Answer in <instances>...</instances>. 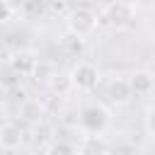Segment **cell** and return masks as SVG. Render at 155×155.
<instances>
[{
	"label": "cell",
	"mask_w": 155,
	"mask_h": 155,
	"mask_svg": "<svg viewBox=\"0 0 155 155\" xmlns=\"http://www.w3.org/2000/svg\"><path fill=\"white\" fill-rule=\"evenodd\" d=\"M68 75H70L73 90H78V92H92L99 85V68L90 61H78Z\"/></svg>",
	"instance_id": "3957f363"
},
{
	"label": "cell",
	"mask_w": 155,
	"mask_h": 155,
	"mask_svg": "<svg viewBox=\"0 0 155 155\" xmlns=\"http://www.w3.org/2000/svg\"><path fill=\"white\" fill-rule=\"evenodd\" d=\"M61 46H63L65 53L78 56V53H82V48H85V39H78V36H73V34H65V36L61 39Z\"/></svg>",
	"instance_id": "8fae6325"
},
{
	"label": "cell",
	"mask_w": 155,
	"mask_h": 155,
	"mask_svg": "<svg viewBox=\"0 0 155 155\" xmlns=\"http://www.w3.org/2000/svg\"><path fill=\"white\" fill-rule=\"evenodd\" d=\"M107 140L102 136H85L80 140V148H78V155H107Z\"/></svg>",
	"instance_id": "30bf717a"
},
{
	"label": "cell",
	"mask_w": 155,
	"mask_h": 155,
	"mask_svg": "<svg viewBox=\"0 0 155 155\" xmlns=\"http://www.w3.org/2000/svg\"><path fill=\"white\" fill-rule=\"evenodd\" d=\"M5 102H7V87H5V85H0V109L5 107Z\"/></svg>",
	"instance_id": "ac0fdd59"
},
{
	"label": "cell",
	"mask_w": 155,
	"mask_h": 155,
	"mask_svg": "<svg viewBox=\"0 0 155 155\" xmlns=\"http://www.w3.org/2000/svg\"><path fill=\"white\" fill-rule=\"evenodd\" d=\"M12 15H15V5L10 0H0V24L12 19Z\"/></svg>",
	"instance_id": "2e32d148"
},
{
	"label": "cell",
	"mask_w": 155,
	"mask_h": 155,
	"mask_svg": "<svg viewBox=\"0 0 155 155\" xmlns=\"http://www.w3.org/2000/svg\"><path fill=\"white\" fill-rule=\"evenodd\" d=\"M107 97H109L111 104H116V107H126V104L133 99V90H131L128 78H124V75H114V78H109V82H107Z\"/></svg>",
	"instance_id": "8992f818"
},
{
	"label": "cell",
	"mask_w": 155,
	"mask_h": 155,
	"mask_svg": "<svg viewBox=\"0 0 155 155\" xmlns=\"http://www.w3.org/2000/svg\"><path fill=\"white\" fill-rule=\"evenodd\" d=\"M104 22L111 27V29H116V31H121V29H128L131 24H133V19H136V7L128 2V0H111L107 7H104Z\"/></svg>",
	"instance_id": "7a4b0ae2"
},
{
	"label": "cell",
	"mask_w": 155,
	"mask_h": 155,
	"mask_svg": "<svg viewBox=\"0 0 155 155\" xmlns=\"http://www.w3.org/2000/svg\"><path fill=\"white\" fill-rule=\"evenodd\" d=\"M107 155H124L121 150H107Z\"/></svg>",
	"instance_id": "d6986e66"
},
{
	"label": "cell",
	"mask_w": 155,
	"mask_h": 155,
	"mask_svg": "<svg viewBox=\"0 0 155 155\" xmlns=\"http://www.w3.org/2000/svg\"><path fill=\"white\" fill-rule=\"evenodd\" d=\"M65 27H68V34L78 39H87L97 29V15L90 7H75L65 15Z\"/></svg>",
	"instance_id": "6da1fadb"
},
{
	"label": "cell",
	"mask_w": 155,
	"mask_h": 155,
	"mask_svg": "<svg viewBox=\"0 0 155 155\" xmlns=\"http://www.w3.org/2000/svg\"><path fill=\"white\" fill-rule=\"evenodd\" d=\"M7 65L12 68V73L24 75V78H31L34 70H36V65H39V56H36L34 48H17V51L10 53Z\"/></svg>",
	"instance_id": "5b68a950"
},
{
	"label": "cell",
	"mask_w": 155,
	"mask_h": 155,
	"mask_svg": "<svg viewBox=\"0 0 155 155\" xmlns=\"http://www.w3.org/2000/svg\"><path fill=\"white\" fill-rule=\"evenodd\" d=\"M53 75H56V70H53V65L51 63H41L39 61V65H36V70H34V82H41V85H48L51 80H53Z\"/></svg>",
	"instance_id": "7c38bea8"
},
{
	"label": "cell",
	"mask_w": 155,
	"mask_h": 155,
	"mask_svg": "<svg viewBox=\"0 0 155 155\" xmlns=\"http://www.w3.org/2000/svg\"><path fill=\"white\" fill-rule=\"evenodd\" d=\"M46 155H78V148L70 145V143H65V140H56V143L48 145Z\"/></svg>",
	"instance_id": "5bb4252c"
},
{
	"label": "cell",
	"mask_w": 155,
	"mask_h": 155,
	"mask_svg": "<svg viewBox=\"0 0 155 155\" xmlns=\"http://www.w3.org/2000/svg\"><path fill=\"white\" fill-rule=\"evenodd\" d=\"M48 87H51L53 92H58V94H68V92L73 90V82H70V75H63V73H56V75H53V80L48 82Z\"/></svg>",
	"instance_id": "4fadbf2b"
},
{
	"label": "cell",
	"mask_w": 155,
	"mask_h": 155,
	"mask_svg": "<svg viewBox=\"0 0 155 155\" xmlns=\"http://www.w3.org/2000/svg\"><path fill=\"white\" fill-rule=\"evenodd\" d=\"M48 5H51V0H24V5H22V7H24L29 15H41Z\"/></svg>",
	"instance_id": "9a60e30c"
},
{
	"label": "cell",
	"mask_w": 155,
	"mask_h": 155,
	"mask_svg": "<svg viewBox=\"0 0 155 155\" xmlns=\"http://www.w3.org/2000/svg\"><path fill=\"white\" fill-rule=\"evenodd\" d=\"M143 124H145V131H148L150 136H155V107H150V109L145 111Z\"/></svg>",
	"instance_id": "e0dca14e"
},
{
	"label": "cell",
	"mask_w": 155,
	"mask_h": 155,
	"mask_svg": "<svg viewBox=\"0 0 155 155\" xmlns=\"http://www.w3.org/2000/svg\"><path fill=\"white\" fill-rule=\"evenodd\" d=\"M19 114H22V119L29 121V124H44L46 107H44L39 99H24L22 107H19Z\"/></svg>",
	"instance_id": "9c48e42d"
},
{
	"label": "cell",
	"mask_w": 155,
	"mask_h": 155,
	"mask_svg": "<svg viewBox=\"0 0 155 155\" xmlns=\"http://www.w3.org/2000/svg\"><path fill=\"white\" fill-rule=\"evenodd\" d=\"M128 82H131L133 97H148L155 90V75L150 70H133L128 75Z\"/></svg>",
	"instance_id": "52a82bcc"
},
{
	"label": "cell",
	"mask_w": 155,
	"mask_h": 155,
	"mask_svg": "<svg viewBox=\"0 0 155 155\" xmlns=\"http://www.w3.org/2000/svg\"><path fill=\"white\" fill-rule=\"evenodd\" d=\"M22 140H24V133H22V128H19L17 124L7 121V124L0 126V148H5V150H17V148L22 145Z\"/></svg>",
	"instance_id": "ba28073f"
},
{
	"label": "cell",
	"mask_w": 155,
	"mask_h": 155,
	"mask_svg": "<svg viewBox=\"0 0 155 155\" xmlns=\"http://www.w3.org/2000/svg\"><path fill=\"white\" fill-rule=\"evenodd\" d=\"M80 124L90 136H99L109 126V111L102 104H87L80 111Z\"/></svg>",
	"instance_id": "277c9868"
}]
</instances>
